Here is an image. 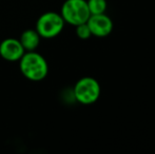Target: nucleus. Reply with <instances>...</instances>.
Instances as JSON below:
<instances>
[{
    "label": "nucleus",
    "instance_id": "obj_8",
    "mask_svg": "<svg viewBox=\"0 0 155 154\" xmlns=\"http://www.w3.org/2000/svg\"><path fill=\"white\" fill-rule=\"evenodd\" d=\"M91 15L104 14L107 10V0H88L87 1Z\"/></svg>",
    "mask_w": 155,
    "mask_h": 154
},
{
    "label": "nucleus",
    "instance_id": "obj_5",
    "mask_svg": "<svg viewBox=\"0 0 155 154\" xmlns=\"http://www.w3.org/2000/svg\"><path fill=\"white\" fill-rule=\"evenodd\" d=\"M87 23L90 28L92 36H96V37H107L108 35H110L113 30V22L110 17L107 16L106 13L90 15Z\"/></svg>",
    "mask_w": 155,
    "mask_h": 154
},
{
    "label": "nucleus",
    "instance_id": "obj_1",
    "mask_svg": "<svg viewBox=\"0 0 155 154\" xmlns=\"http://www.w3.org/2000/svg\"><path fill=\"white\" fill-rule=\"evenodd\" d=\"M21 74L31 81H41L48 75L49 66L42 55L35 51L25 52L19 59Z\"/></svg>",
    "mask_w": 155,
    "mask_h": 154
},
{
    "label": "nucleus",
    "instance_id": "obj_7",
    "mask_svg": "<svg viewBox=\"0 0 155 154\" xmlns=\"http://www.w3.org/2000/svg\"><path fill=\"white\" fill-rule=\"evenodd\" d=\"M40 39L41 37L37 33L36 30L29 29L22 32L20 38H19V41L22 44L25 51L29 52V51H35L38 48L39 43H40Z\"/></svg>",
    "mask_w": 155,
    "mask_h": 154
},
{
    "label": "nucleus",
    "instance_id": "obj_2",
    "mask_svg": "<svg viewBox=\"0 0 155 154\" xmlns=\"http://www.w3.org/2000/svg\"><path fill=\"white\" fill-rule=\"evenodd\" d=\"M64 23V20L59 13L45 12L37 19L35 30L41 38L52 39L61 33Z\"/></svg>",
    "mask_w": 155,
    "mask_h": 154
},
{
    "label": "nucleus",
    "instance_id": "obj_6",
    "mask_svg": "<svg viewBox=\"0 0 155 154\" xmlns=\"http://www.w3.org/2000/svg\"><path fill=\"white\" fill-rule=\"evenodd\" d=\"M25 53L19 39L6 38L0 43V56L6 61H19Z\"/></svg>",
    "mask_w": 155,
    "mask_h": 154
},
{
    "label": "nucleus",
    "instance_id": "obj_3",
    "mask_svg": "<svg viewBox=\"0 0 155 154\" xmlns=\"http://www.w3.org/2000/svg\"><path fill=\"white\" fill-rule=\"evenodd\" d=\"M60 15L64 22L76 27L87 22L91 14L86 0H65L61 6Z\"/></svg>",
    "mask_w": 155,
    "mask_h": 154
},
{
    "label": "nucleus",
    "instance_id": "obj_9",
    "mask_svg": "<svg viewBox=\"0 0 155 154\" xmlns=\"http://www.w3.org/2000/svg\"><path fill=\"white\" fill-rule=\"evenodd\" d=\"M76 35L78 36V38L80 39H89L92 36V33L90 31V28H89L88 23L84 22V23H80V25H76Z\"/></svg>",
    "mask_w": 155,
    "mask_h": 154
},
{
    "label": "nucleus",
    "instance_id": "obj_4",
    "mask_svg": "<svg viewBox=\"0 0 155 154\" xmlns=\"http://www.w3.org/2000/svg\"><path fill=\"white\" fill-rule=\"evenodd\" d=\"M73 96L81 105H92L100 96V84L93 77H82L73 88Z\"/></svg>",
    "mask_w": 155,
    "mask_h": 154
}]
</instances>
